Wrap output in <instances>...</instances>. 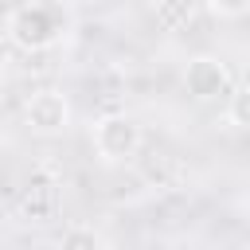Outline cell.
Listing matches in <instances>:
<instances>
[{
	"label": "cell",
	"instance_id": "6da1fadb",
	"mask_svg": "<svg viewBox=\"0 0 250 250\" xmlns=\"http://www.w3.org/2000/svg\"><path fill=\"white\" fill-rule=\"evenodd\" d=\"M66 35V16L59 4L51 0H31V4H20L8 12L4 20V39L16 47V51H27V55H39V51H51L59 47Z\"/></svg>",
	"mask_w": 250,
	"mask_h": 250
},
{
	"label": "cell",
	"instance_id": "7a4b0ae2",
	"mask_svg": "<svg viewBox=\"0 0 250 250\" xmlns=\"http://www.w3.org/2000/svg\"><path fill=\"white\" fill-rule=\"evenodd\" d=\"M141 121L133 113H102L94 121V152L105 164H129L141 152Z\"/></svg>",
	"mask_w": 250,
	"mask_h": 250
},
{
	"label": "cell",
	"instance_id": "3957f363",
	"mask_svg": "<svg viewBox=\"0 0 250 250\" xmlns=\"http://www.w3.org/2000/svg\"><path fill=\"white\" fill-rule=\"evenodd\" d=\"M184 90L203 105H223L234 90V74L219 55H195L184 66Z\"/></svg>",
	"mask_w": 250,
	"mask_h": 250
},
{
	"label": "cell",
	"instance_id": "277c9868",
	"mask_svg": "<svg viewBox=\"0 0 250 250\" xmlns=\"http://www.w3.org/2000/svg\"><path fill=\"white\" fill-rule=\"evenodd\" d=\"M23 125L35 137H62L70 129V102L62 90H35L23 102Z\"/></svg>",
	"mask_w": 250,
	"mask_h": 250
},
{
	"label": "cell",
	"instance_id": "5b68a950",
	"mask_svg": "<svg viewBox=\"0 0 250 250\" xmlns=\"http://www.w3.org/2000/svg\"><path fill=\"white\" fill-rule=\"evenodd\" d=\"M152 20L160 31H184L195 20V0H152Z\"/></svg>",
	"mask_w": 250,
	"mask_h": 250
},
{
	"label": "cell",
	"instance_id": "8992f818",
	"mask_svg": "<svg viewBox=\"0 0 250 250\" xmlns=\"http://www.w3.org/2000/svg\"><path fill=\"white\" fill-rule=\"evenodd\" d=\"M59 246H66V250H102V246H109V238H105L102 230L86 227V223H70V227L59 234Z\"/></svg>",
	"mask_w": 250,
	"mask_h": 250
},
{
	"label": "cell",
	"instance_id": "52a82bcc",
	"mask_svg": "<svg viewBox=\"0 0 250 250\" xmlns=\"http://www.w3.org/2000/svg\"><path fill=\"white\" fill-rule=\"evenodd\" d=\"M23 211H31V219H51L55 215V188H47V184H31L27 191H23Z\"/></svg>",
	"mask_w": 250,
	"mask_h": 250
},
{
	"label": "cell",
	"instance_id": "ba28073f",
	"mask_svg": "<svg viewBox=\"0 0 250 250\" xmlns=\"http://www.w3.org/2000/svg\"><path fill=\"white\" fill-rule=\"evenodd\" d=\"M219 109H223V117H227L234 129H246V125H250V113H246V86L234 82V90L227 94V102H223Z\"/></svg>",
	"mask_w": 250,
	"mask_h": 250
},
{
	"label": "cell",
	"instance_id": "9c48e42d",
	"mask_svg": "<svg viewBox=\"0 0 250 250\" xmlns=\"http://www.w3.org/2000/svg\"><path fill=\"white\" fill-rule=\"evenodd\" d=\"M203 8L219 20H242L250 12V0H203Z\"/></svg>",
	"mask_w": 250,
	"mask_h": 250
},
{
	"label": "cell",
	"instance_id": "30bf717a",
	"mask_svg": "<svg viewBox=\"0 0 250 250\" xmlns=\"http://www.w3.org/2000/svg\"><path fill=\"white\" fill-rule=\"evenodd\" d=\"M66 4H78V8H98V4H105V0H66Z\"/></svg>",
	"mask_w": 250,
	"mask_h": 250
},
{
	"label": "cell",
	"instance_id": "8fae6325",
	"mask_svg": "<svg viewBox=\"0 0 250 250\" xmlns=\"http://www.w3.org/2000/svg\"><path fill=\"white\" fill-rule=\"evenodd\" d=\"M8 125V105H4V98H0V129Z\"/></svg>",
	"mask_w": 250,
	"mask_h": 250
}]
</instances>
